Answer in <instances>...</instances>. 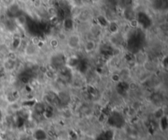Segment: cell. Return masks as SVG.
<instances>
[{"mask_svg": "<svg viewBox=\"0 0 168 140\" xmlns=\"http://www.w3.org/2000/svg\"><path fill=\"white\" fill-rule=\"evenodd\" d=\"M110 78H111V80H112V82H114V83L116 84L120 83L121 81H122L119 73H116V72L112 73V74L111 75V77H110Z\"/></svg>", "mask_w": 168, "mask_h": 140, "instance_id": "cell-21", "label": "cell"}, {"mask_svg": "<svg viewBox=\"0 0 168 140\" xmlns=\"http://www.w3.org/2000/svg\"><path fill=\"white\" fill-rule=\"evenodd\" d=\"M162 98L163 97L161 93H153L152 95H151V101L154 103V104H158V107H162L161 104L162 102Z\"/></svg>", "mask_w": 168, "mask_h": 140, "instance_id": "cell-18", "label": "cell"}, {"mask_svg": "<svg viewBox=\"0 0 168 140\" xmlns=\"http://www.w3.org/2000/svg\"><path fill=\"white\" fill-rule=\"evenodd\" d=\"M3 120H4V113H3V111L0 110V122H2Z\"/></svg>", "mask_w": 168, "mask_h": 140, "instance_id": "cell-24", "label": "cell"}, {"mask_svg": "<svg viewBox=\"0 0 168 140\" xmlns=\"http://www.w3.org/2000/svg\"><path fill=\"white\" fill-rule=\"evenodd\" d=\"M66 56L64 53L59 52V51H57L56 53L52 55L49 58L48 65L52 66L53 69H55L57 71L60 68L66 65Z\"/></svg>", "mask_w": 168, "mask_h": 140, "instance_id": "cell-2", "label": "cell"}, {"mask_svg": "<svg viewBox=\"0 0 168 140\" xmlns=\"http://www.w3.org/2000/svg\"><path fill=\"white\" fill-rule=\"evenodd\" d=\"M18 1L20 3H26L30 2V0H18Z\"/></svg>", "mask_w": 168, "mask_h": 140, "instance_id": "cell-25", "label": "cell"}, {"mask_svg": "<svg viewBox=\"0 0 168 140\" xmlns=\"http://www.w3.org/2000/svg\"><path fill=\"white\" fill-rule=\"evenodd\" d=\"M66 46L71 51H77L82 47L81 36L79 33H70L65 41Z\"/></svg>", "mask_w": 168, "mask_h": 140, "instance_id": "cell-1", "label": "cell"}, {"mask_svg": "<svg viewBox=\"0 0 168 140\" xmlns=\"http://www.w3.org/2000/svg\"><path fill=\"white\" fill-rule=\"evenodd\" d=\"M123 17H124L125 21L129 22L130 20L137 17V13H136V11L133 8L132 6L127 7V8H123Z\"/></svg>", "mask_w": 168, "mask_h": 140, "instance_id": "cell-12", "label": "cell"}, {"mask_svg": "<svg viewBox=\"0 0 168 140\" xmlns=\"http://www.w3.org/2000/svg\"><path fill=\"white\" fill-rule=\"evenodd\" d=\"M22 42H23V40H22V37L20 35V33L18 31L14 32V35L13 36L11 42H10V48L9 49L18 52L19 48L22 47Z\"/></svg>", "mask_w": 168, "mask_h": 140, "instance_id": "cell-5", "label": "cell"}, {"mask_svg": "<svg viewBox=\"0 0 168 140\" xmlns=\"http://www.w3.org/2000/svg\"><path fill=\"white\" fill-rule=\"evenodd\" d=\"M39 49L38 48L37 45H35L33 43H31L30 41H29L28 43H26V44L24 47V55L27 57H35L38 55V53L39 52Z\"/></svg>", "mask_w": 168, "mask_h": 140, "instance_id": "cell-4", "label": "cell"}, {"mask_svg": "<svg viewBox=\"0 0 168 140\" xmlns=\"http://www.w3.org/2000/svg\"><path fill=\"white\" fill-rule=\"evenodd\" d=\"M17 64H18V61H13L11 59L5 57V59H4V61L2 62L1 67L5 72H13L17 69Z\"/></svg>", "mask_w": 168, "mask_h": 140, "instance_id": "cell-9", "label": "cell"}, {"mask_svg": "<svg viewBox=\"0 0 168 140\" xmlns=\"http://www.w3.org/2000/svg\"><path fill=\"white\" fill-rule=\"evenodd\" d=\"M148 60V57L143 51H137L134 54V61L137 66H142Z\"/></svg>", "mask_w": 168, "mask_h": 140, "instance_id": "cell-11", "label": "cell"}, {"mask_svg": "<svg viewBox=\"0 0 168 140\" xmlns=\"http://www.w3.org/2000/svg\"><path fill=\"white\" fill-rule=\"evenodd\" d=\"M3 88V84H2V83H1V81H0V90Z\"/></svg>", "mask_w": 168, "mask_h": 140, "instance_id": "cell-26", "label": "cell"}, {"mask_svg": "<svg viewBox=\"0 0 168 140\" xmlns=\"http://www.w3.org/2000/svg\"><path fill=\"white\" fill-rule=\"evenodd\" d=\"M110 121L111 125L113 127H121L124 123V119L120 112H113L110 115L108 118V122Z\"/></svg>", "mask_w": 168, "mask_h": 140, "instance_id": "cell-6", "label": "cell"}, {"mask_svg": "<svg viewBox=\"0 0 168 140\" xmlns=\"http://www.w3.org/2000/svg\"><path fill=\"white\" fill-rule=\"evenodd\" d=\"M33 6L37 10L42 8H43V1L42 0H33Z\"/></svg>", "mask_w": 168, "mask_h": 140, "instance_id": "cell-22", "label": "cell"}, {"mask_svg": "<svg viewBox=\"0 0 168 140\" xmlns=\"http://www.w3.org/2000/svg\"><path fill=\"white\" fill-rule=\"evenodd\" d=\"M32 138L34 140H48V134L43 128L38 127L35 129L32 133Z\"/></svg>", "mask_w": 168, "mask_h": 140, "instance_id": "cell-10", "label": "cell"}, {"mask_svg": "<svg viewBox=\"0 0 168 140\" xmlns=\"http://www.w3.org/2000/svg\"><path fill=\"white\" fill-rule=\"evenodd\" d=\"M102 0H91V4H98Z\"/></svg>", "mask_w": 168, "mask_h": 140, "instance_id": "cell-23", "label": "cell"}, {"mask_svg": "<svg viewBox=\"0 0 168 140\" xmlns=\"http://www.w3.org/2000/svg\"><path fill=\"white\" fill-rule=\"evenodd\" d=\"M80 60L81 59L78 57L76 54H71V55H70L69 57H66L65 66H67L71 70H75L76 69H77Z\"/></svg>", "mask_w": 168, "mask_h": 140, "instance_id": "cell-7", "label": "cell"}, {"mask_svg": "<svg viewBox=\"0 0 168 140\" xmlns=\"http://www.w3.org/2000/svg\"><path fill=\"white\" fill-rule=\"evenodd\" d=\"M14 22L16 23L18 28L24 30L26 27V26H27L28 20H27V17H26V16L25 14L21 13L14 18Z\"/></svg>", "mask_w": 168, "mask_h": 140, "instance_id": "cell-13", "label": "cell"}, {"mask_svg": "<svg viewBox=\"0 0 168 140\" xmlns=\"http://www.w3.org/2000/svg\"><path fill=\"white\" fill-rule=\"evenodd\" d=\"M82 48H83L85 53H86L88 55L92 54L97 50L98 43L94 38H89L82 44Z\"/></svg>", "mask_w": 168, "mask_h": 140, "instance_id": "cell-3", "label": "cell"}, {"mask_svg": "<svg viewBox=\"0 0 168 140\" xmlns=\"http://www.w3.org/2000/svg\"><path fill=\"white\" fill-rule=\"evenodd\" d=\"M76 18H77L80 22H90L92 19V13L90 9L80 8Z\"/></svg>", "mask_w": 168, "mask_h": 140, "instance_id": "cell-8", "label": "cell"}, {"mask_svg": "<svg viewBox=\"0 0 168 140\" xmlns=\"http://www.w3.org/2000/svg\"><path fill=\"white\" fill-rule=\"evenodd\" d=\"M153 116H154V117H155L157 120H159L161 118H162L164 116H165L162 107H158V108L154 111Z\"/></svg>", "mask_w": 168, "mask_h": 140, "instance_id": "cell-19", "label": "cell"}, {"mask_svg": "<svg viewBox=\"0 0 168 140\" xmlns=\"http://www.w3.org/2000/svg\"><path fill=\"white\" fill-rule=\"evenodd\" d=\"M19 93L18 91H11L7 94V101L9 104H13V103H16L18 102V99H19Z\"/></svg>", "mask_w": 168, "mask_h": 140, "instance_id": "cell-16", "label": "cell"}, {"mask_svg": "<svg viewBox=\"0 0 168 140\" xmlns=\"http://www.w3.org/2000/svg\"><path fill=\"white\" fill-rule=\"evenodd\" d=\"M61 42L59 41V40L57 38L56 36H52V37H50L49 38V40H48V46L50 47V48H52V50H57L58 48H59V46H60Z\"/></svg>", "mask_w": 168, "mask_h": 140, "instance_id": "cell-17", "label": "cell"}, {"mask_svg": "<svg viewBox=\"0 0 168 140\" xmlns=\"http://www.w3.org/2000/svg\"><path fill=\"white\" fill-rule=\"evenodd\" d=\"M128 24H129L130 27L132 28V29H134V30H136V29H138L139 27L140 26L139 22V21L137 20V17L129 21V22H128Z\"/></svg>", "mask_w": 168, "mask_h": 140, "instance_id": "cell-20", "label": "cell"}, {"mask_svg": "<svg viewBox=\"0 0 168 140\" xmlns=\"http://www.w3.org/2000/svg\"><path fill=\"white\" fill-rule=\"evenodd\" d=\"M120 25L119 23L116 22V20H113V21H110L109 24H108L107 30L109 32V34L111 35H116L120 33Z\"/></svg>", "mask_w": 168, "mask_h": 140, "instance_id": "cell-14", "label": "cell"}, {"mask_svg": "<svg viewBox=\"0 0 168 140\" xmlns=\"http://www.w3.org/2000/svg\"><path fill=\"white\" fill-rule=\"evenodd\" d=\"M109 20L104 14H99L96 17V24L99 26L101 29H107L108 24H109Z\"/></svg>", "mask_w": 168, "mask_h": 140, "instance_id": "cell-15", "label": "cell"}]
</instances>
